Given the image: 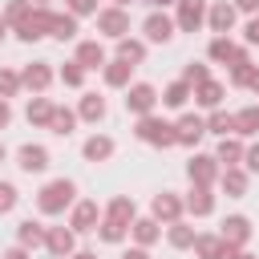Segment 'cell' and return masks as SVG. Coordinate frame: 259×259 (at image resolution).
<instances>
[{"mask_svg": "<svg viewBox=\"0 0 259 259\" xmlns=\"http://www.w3.org/2000/svg\"><path fill=\"white\" fill-rule=\"evenodd\" d=\"M105 219H113V223H125V227H130V223L138 219V214H134V198H130V194H117V198L105 206Z\"/></svg>", "mask_w": 259, "mask_h": 259, "instance_id": "cell-30", "label": "cell"}, {"mask_svg": "<svg viewBox=\"0 0 259 259\" xmlns=\"http://www.w3.org/2000/svg\"><path fill=\"white\" fill-rule=\"evenodd\" d=\"M28 8H32V4H28V0H8V8H4V12H0V16H4V20H8V24H20V20H24V16H28Z\"/></svg>", "mask_w": 259, "mask_h": 259, "instance_id": "cell-42", "label": "cell"}, {"mask_svg": "<svg viewBox=\"0 0 259 259\" xmlns=\"http://www.w3.org/2000/svg\"><path fill=\"white\" fill-rule=\"evenodd\" d=\"M81 154H85V162H109V158H113V138L93 134V138H85Z\"/></svg>", "mask_w": 259, "mask_h": 259, "instance_id": "cell-21", "label": "cell"}, {"mask_svg": "<svg viewBox=\"0 0 259 259\" xmlns=\"http://www.w3.org/2000/svg\"><path fill=\"white\" fill-rule=\"evenodd\" d=\"M97 223H101V206H97L93 198H81V202H73L69 227H73L77 235H85V231H97Z\"/></svg>", "mask_w": 259, "mask_h": 259, "instance_id": "cell-11", "label": "cell"}, {"mask_svg": "<svg viewBox=\"0 0 259 259\" xmlns=\"http://www.w3.org/2000/svg\"><path fill=\"white\" fill-rule=\"evenodd\" d=\"M4 158H8V150H4V142H0V162H4Z\"/></svg>", "mask_w": 259, "mask_h": 259, "instance_id": "cell-56", "label": "cell"}, {"mask_svg": "<svg viewBox=\"0 0 259 259\" xmlns=\"http://www.w3.org/2000/svg\"><path fill=\"white\" fill-rule=\"evenodd\" d=\"M0 259H28V247H20V243H16V247H8Z\"/></svg>", "mask_w": 259, "mask_h": 259, "instance_id": "cell-49", "label": "cell"}, {"mask_svg": "<svg viewBox=\"0 0 259 259\" xmlns=\"http://www.w3.org/2000/svg\"><path fill=\"white\" fill-rule=\"evenodd\" d=\"M182 206H186L194 219H206V214H214V194H210V186H194V182H190V194L182 198Z\"/></svg>", "mask_w": 259, "mask_h": 259, "instance_id": "cell-19", "label": "cell"}, {"mask_svg": "<svg viewBox=\"0 0 259 259\" xmlns=\"http://www.w3.org/2000/svg\"><path fill=\"white\" fill-rule=\"evenodd\" d=\"M235 134H239V138L259 134V105H247V109H239V113H235Z\"/></svg>", "mask_w": 259, "mask_h": 259, "instance_id": "cell-33", "label": "cell"}, {"mask_svg": "<svg viewBox=\"0 0 259 259\" xmlns=\"http://www.w3.org/2000/svg\"><path fill=\"white\" fill-rule=\"evenodd\" d=\"M69 259H97V255H93V251H73Z\"/></svg>", "mask_w": 259, "mask_h": 259, "instance_id": "cell-53", "label": "cell"}, {"mask_svg": "<svg viewBox=\"0 0 259 259\" xmlns=\"http://www.w3.org/2000/svg\"><path fill=\"white\" fill-rule=\"evenodd\" d=\"M73 202H77L73 178H53V182H45V186L36 190V210H40V214H65Z\"/></svg>", "mask_w": 259, "mask_h": 259, "instance_id": "cell-1", "label": "cell"}, {"mask_svg": "<svg viewBox=\"0 0 259 259\" xmlns=\"http://www.w3.org/2000/svg\"><path fill=\"white\" fill-rule=\"evenodd\" d=\"M20 93V73H12V69H0V97L8 101V97H16Z\"/></svg>", "mask_w": 259, "mask_h": 259, "instance_id": "cell-41", "label": "cell"}, {"mask_svg": "<svg viewBox=\"0 0 259 259\" xmlns=\"http://www.w3.org/2000/svg\"><path fill=\"white\" fill-rule=\"evenodd\" d=\"M16 166L24 170V174H40V170H49V150L45 146H20L16 150Z\"/></svg>", "mask_w": 259, "mask_h": 259, "instance_id": "cell-18", "label": "cell"}, {"mask_svg": "<svg viewBox=\"0 0 259 259\" xmlns=\"http://www.w3.org/2000/svg\"><path fill=\"white\" fill-rule=\"evenodd\" d=\"M8 117H12V109H8V101H4V97H0V130H4V125H8Z\"/></svg>", "mask_w": 259, "mask_h": 259, "instance_id": "cell-52", "label": "cell"}, {"mask_svg": "<svg viewBox=\"0 0 259 259\" xmlns=\"http://www.w3.org/2000/svg\"><path fill=\"white\" fill-rule=\"evenodd\" d=\"M125 235H130V227H125V223H113V219H105V214H101V223H97V239H101V243H121Z\"/></svg>", "mask_w": 259, "mask_h": 259, "instance_id": "cell-38", "label": "cell"}, {"mask_svg": "<svg viewBox=\"0 0 259 259\" xmlns=\"http://www.w3.org/2000/svg\"><path fill=\"white\" fill-rule=\"evenodd\" d=\"M4 36H8V20L0 16V40H4Z\"/></svg>", "mask_w": 259, "mask_h": 259, "instance_id": "cell-54", "label": "cell"}, {"mask_svg": "<svg viewBox=\"0 0 259 259\" xmlns=\"http://www.w3.org/2000/svg\"><path fill=\"white\" fill-rule=\"evenodd\" d=\"M16 202H20V194H16V186H12V182H0V214H8V210H16Z\"/></svg>", "mask_w": 259, "mask_h": 259, "instance_id": "cell-43", "label": "cell"}, {"mask_svg": "<svg viewBox=\"0 0 259 259\" xmlns=\"http://www.w3.org/2000/svg\"><path fill=\"white\" fill-rule=\"evenodd\" d=\"M235 12H247V16H255V12H259V0H235Z\"/></svg>", "mask_w": 259, "mask_h": 259, "instance_id": "cell-48", "label": "cell"}, {"mask_svg": "<svg viewBox=\"0 0 259 259\" xmlns=\"http://www.w3.org/2000/svg\"><path fill=\"white\" fill-rule=\"evenodd\" d=\"M186 174H190L194 186H210V182L219 178V162H214V154H190Z\"/></svg>", "mask_w": 259, "mask_h": 259, "instance_id": "cell-13", "label": "cell"}, {"mask_svg": "<svg viewBox=\"0 0 259 259\" xmlns=\"http://www.w3.org/2000/svg\"><path fill=\"white\" fill-rule=\"evenodd\" d=\"M16 243L20 247H45V227L36 223V219H24V223H16Z\"/></svg>", "mask_w": 259, "mask_h": 259, "instance_id": "cell-27", "label": "cell"}, {"mask_svg": "<svg viewBox=\"0 0 259 259\" xmlns=\"http://www.w3.org/2000/svg\"><path fill=\"white\" fill-rule=\"evenodd\" d=\"M77 117H85V121H101L105 117V97H97V93H85L81 97V105H77Z\"/></svg>", "mask_w": 259, "mask_h": 259, "instance_id": "cell-32", "label": "cell"}, {"mask_svg": "<svg viewBox=\"0 0 259 259\" xmlns=\"http://www.w3.org/2000/svg\"><path fill=\"white\" fill-rule=\"evenodd\" d=\"M49 85H53V65H49V61H32V65H24V73H20V89L45 93Z\"/></svg>", "mask_w": 259, "mask_h": 259, "instance_id": "cell-14", "label": "cell"}, {"mask_svg": "<svg viewBox=\"0 0 259 259\" xmlns=\"http://www.w3.org/2000/svg\"><path fill=\"white\" fill-rule=\"evenodd\" d=\"M73 125H77V113H73L69 105H53V117H49V130H53L57 138H69V134H73Z\"/></svg>", "mask_w": 259, "mask_h": 259, "instance_id": "cell-28", "label": "cell"}, {"mask_svg": "<svg viewBox=\"0 0 259 259\" xmlns=\"http://www.w3.org/2000/svg\"><path fill=\"white\" fill-rule=\"evenodd\" d=\"M223 93H227V89H223L219 81H210V77H206L202 85H194V89H190V97H194V101H198L202 109H219V101H223Z\"/></svg>", "mask_w": 259, "mask_h": 259, "instance_id": "cell-23", "label": "cell"}, {"mask_svg": "<svg viewBox=\"0 0 259 259\" xmlns=\"http://www.w3.org/2000/svg\"><path fill=\"white\" fill-rule=\"evenodd\" d=\"M182 210H186V206H182V198H178L174 190H162V194H154V202H150V214H154L158 223H166V227L178 223Z\"/></svg>", "mask_w": 259, "mask_h": 259, "instance_id": "cell-10", "label": "cell"}, {"mask_svg": "<svg viewBox=\"0 0 259 259\" xmlns=\"http://www.w3.org/2000/svg\"><path fill=\"white\" fill-rule=\"evenodd\" d=\"M45 247L53 259H69L77 251V231L73 227H45Z\"/></svg>", "mask_w": 259, "mask_h": 259, "instance_id": "cell-6", "label": "cell"}, {"mask_svg": "<svg viewBox=\"0 0 259 259\" xmlns=\"http://www.w3.org/2000/svg\"><path fill=\"white\" fill-rule=\"evenodd\" d=\"M243 170H247V174H259V142L243 150Z\"/></svg>", "mask_w": 259, "mask_h": 259, "instance_id": "cell-46", "label": "cell"}, {"mask_svg": "<svg viewBox=\"0 0 259 259\" xmlns=\"http://www.w3.org/2000/svg\"><path fill=\"white\" fill-rule=\"evenodd\" d=\"M154 105H158V89H154L150 81H134V85H125V113L146 117V113H154Z\"/></svg>", "mask_w": 259, "mask_h": 259, "instance_id": "cell-4", "label": "cell"}, {"mask_svg": "<svg viewBox=\"0 0 259 259\" xmlns=\"http://www.w3.org/2000/svg\"><path fill=\"white\" fill-rule=\"evenodd\" d=\"M146 4H154V8H166V4H174V0H146Z\"/></svg>", "mask_w": 259, "mask_h": 259, "instance_id": "cell-55", "label": "cell"}, {"mask_svg": "<svg viewBox=\"0 0 259 259\" xmlns=\"http://www.w3.org/2000/svg\"><path fill=\"white\" fill-rule=\"evenodd\" d=\"M121 259H150V255H146V247H130V251H121Z\"/></svg>", "mask_w": 259, "mask_h": 259, "instance_id": "cell-50", "label": "cell"}, {"mask_svg": "<svg viewBox=\"0 0 259 259\" xmlns=\"http://www.w3.org/2000/svg\"><path fill=\"white\" fill-rule=\"evenodd\" d=\"M12 28H16V36H20L24 45H32V40L49 36V28H53V12H49L45 4H32V8H28V16H24L20 24H12Z\"/></svg>", "mask_w": 259, "mask_h": 259, "instance_id": "cell-3", "label": "cell"}, {"mask_svg": "<svg viewBox=\"0 0 259 259\" xmlns=\"http://www.w3.org/2000/svg\"><path fill=\"white\" fill-rule=\"evenodd\" d=\"M194 227H186L182 219L178 223H170V231H166V239H170V247H178V251H186V247H194Z\"/></svg>", "mask_w": 259, "mask_h": 259, "instance_id": "cell-37", "label": "cell"}, {"mask_svg": "<svg viewBox=\"0 0 259 259\" xmlns=\"http://www.w3.org/2000/svg\"><path fill=\"white\" fill-rule=\"evenodd\" d=\"M113 4H117V8H125V4H130V0H113Z\"/></svg>", "mask_w": 259, "mask_h": 259, "instance_id": "cell-57", "label": "cell"}, {"mask_svg": "<svg viewBox=\"0 0 259 259\" xmlns=\"http://www.w3.org/2000/svg\"><path fill=\"white\" fill-rule=\"evenodd\" d=\"M97 16V32H105V36H125L130 32V12L125 8H117V4H109V8H101V12H93Z\"/></svg>", "mask_w": 259, "mask_h": 259, "instance_id": "cell-7", "label": "cell"}, {"mask_svg": "<svg viewBox=\"0 0 259 259\" xmlns=\"http://www.w3.org/2000/svg\"><path fill=\"white\" fill-rule=\"evenodd\" d=\"M247 89H251V93H255V97H259V65H255V69H251V81H247Z\"/></svg>", "mask_w": 259, "mask_h": 259, "instance_id": "cell-51", "label": "cell"}, {"mask_svg": "<svg viewBox=\"0 0 259 259\" xmlns=\"http://www.w3.org/2000/svg\"><path fill=\"white\" fill-rule=\"evenodd\" d=\"M190 101V85L186 81H170L166 89H162V105H170V109H182Z\"/></svg>", "mask_w": 259, "mask_h": 259, "instance_id": "cell-35", "label": "cell"}, {"mask_svg": "<svg viewBox=\"0 0 259 259\" xmlns=\"http://www.w3.org/2000/svg\"><path fill=\"white\" fill-rule=\"evenodd\" d=\"M117 57H121V61H130V65H142V61H146V40L117 36Z\"/></svg>", "mask_w": 259, "mask_h": 259, "instance_id": "cell-31", "label": "cell"}, {"mask_svg": "<svg viewBox=\"0 0 259 259\" xmlns=\"http://www.w3.org/2000/svg\"><path fill=\"white\" fill-rule=\"evenodd\" d=\"M202 134H206V117H198V113H182L174 121V146H198Z\"/></svg>", "mask_w": 259, "mask_h": 259, "instance_id": "cell-9", "label": "cell"}, {"mask_svg": "<svg viewBox=\"0 0 259 259\" xmlns=\"http://www.w3.org/2000/svg\"><path fill=\"white\" fill-rule=\"evenodd\" d=\"M101 73H105V85H109V89H125V85H130V77H134V65H130V61H121V57H113V61H105V65H101Z\"/></svg>", "mask_w": 259, "mask_h": 259, "instance_id": "cell-20", "label": "cell"}, {"mask_svg": "<svg viewBox=\"0 0 259 259\" xmlns=\"http://www.w3.org/2000/svg\"><path fill=\"white\" fill-rule=\"evenodd\" d=\"M28 4H45V0H28Z\"/></svg>", "mask_w": 259, "mask_h": 259, "instance_id": "cell-59", "label": "cell"}, {"mask_svg": "<svg viewBox=\"0 0 259 259\" xmlns=\"http://www.w3.org/2000/svg\"><path fill=\"white\" fill-rule=\"evenodd\" d=\"M235 16H239V12H235V4H227V0H219V4L206 8V24H210L214 36H227V32L235 28Z\"/></svg>", "mask_w": 259, "mask_h": 259, "instance_id": "cell-15", "label": "cell"}, {"mask_svg": "<svg viewBox=\"0 0 259 259\" xmlns=\"http://www.w3.org/2000/svg\"><path fill=\"white\" fill-rule=\"evenodd\" d=\"M235 49H239V45H235L231 36H214V40L206 45V57H210V61H219V65H231Z\"/></svg>", "mask_w": 259, "mask_h": 259, "instance_id": "cell-34", "label": "cell"}, {"mask_svg": "<svg viewBox=\"0 0 259 259\" xmlns=\"http://www.w3.org/2000/svg\"><path fill=\"white\" fill-rule=\"evenodd\" d=\"M243 40H247V45H259V12L247 20V28H243Z\"/></svg>", "mask_w": 259, "mask_h": 259, "instance_id": "cell-47", "label": "cell"}, {"mask_svg": "<svg viewBox=\"0 0 259 259\" xmlns=\"http://www.w3.org/2000/svg\"><path fill=\"white\" fill-rule=\"evenodd\" d=\"M251 61H239V65H231V85H243L247 89V81H251Z\"/></svg>", "mask_w": 259, "mask_h": 259, "instance_id": "cell-44", "label": "cell"}, {"mask_svg": "<svg viewBox=\"0 0 259 259\" xmlns=\"http://www.w3.org/2000/svg\"><path fill=\"white\" fill-rule=\"evenodd\" d=\"M219 186H223V194H227V198H243V194H247V186H251V174H247L243 166H223Z\"/></svg>", "mask_w": 259, "mask_h": 259, "instance_id": "cell-16", "label": "cell"}, {"mask_svg": "<svg viewBox=\"0 0 259 259\" xmlns=\"http://www.w3.org/2000/svg\"><path fill=\"white\" fill-rule=\"evenodd\" d=\"M57 77H61V81H65V85H69V89H81V85H85V69H81V65H77V61H65V65H61V73H57Z\"/></svg>", "mask_w": 259, "mask_h": 259, "instance_id": "cell-39", "label": "cell"}, {"mask_svg": "<svg viewBox=\"0 0 259 259\" xmlns=\"http://www.w3.org/2000/svg\"><path fill=\"white\" fill-rule=\"evenodd\" d=\"M235 259H255V255H243V251H239V255H235Z\"/></svg>", "mask_w": 259, "mask_h": 259, "instance_id": "cell-58", "label": "cell"}, {"mask_svg": "<svg viewBox=\"0 0 259 259\" xmlns=\"http://www.w3.org/2000/svg\"><path fill=\"white\" fill-rule=\"evenodd\" d=\"M134 134H138V142H146V146H174V121H166V117H158V113H146V117H138V125H134Z\"/></svg>", "mask_w": 259, "mask_h": 259, "instance_id": "cell-2", "label": "cell"}, {"mask_svg": "<svg viewBox=\"0 0 259 259\" xmlns=\"http://www.w3.org/2000/svg\"><path fill=\"white\" fill-rule=\"evenodd\" d=\"M73 61H77L81 69H101V65L109 61V57H105V49H101L97 40H81V45H77V57H73Z\"/></svg>", "mask_w": 259, "mask_h": 259, "instance_id": "cell-22", "label": "cell"}, {"mask_svg": "<svg viewBox=\"0 0 259 259\" xmlns=\"http://www.w3.org/2000/svg\"><path fill=\"white\" fill-rule=\"evenodd\" d=\"M206 77H210V69H206V65H202V61H190V65H186V69H182V81H186V85H190V89H194V85H202V81H206Z\"/></svg>", "mask_w": 259, "mask_h": 259, "instance_id": "cell-40", "label": "cell"}, {"mask_svg": "<svg viewBox=\"0 0 259 259\" xmlns=\"http://www.w3.org/2000/svg\"><path fill=\"white\" fill-rule=\"evenodd\" d=\"M219 235H223L231 247H239V251H243V247H247V239H251V219H247V214H227Z\"/></svg>", "mask_w": 259, "mask_h": 259, "instance_id": "cell-17", "label": "cell"}, {"mask_svg": "<svg viewBox=\"0 0 259 259\" xmlns=\"http://www.w3.org/2000/svg\"><path fill=\"white\" fill-rule=\"evenodd\" d=\"M142 32H146V45H166V40H174V16L150 12V16L142 20Z\"/></svg>", "mask_w": 259, "mask_h": 259, "instance_id": "cell-8", "label": "cell"}, {"mask_svg": "<svg viewBox=\"0 0 259 259\" xmlns=\"http://www.w3.org/2000/svg\"><path fill=\"white\" fill-rule=\"evenodd\" d=\"M158 227H162V223H158L154 214H150V219H134V223H130V235H134L138 247H150V243H158V235H162Z\"/></svg>", "mask_w": 259, "mask_h": 259, "instance_id": "cell-24", "label": "cell"}, {"mask_svg": "<svg viewBox=\"0 0 259 259\" xmlns=\"http://www.w3.org/2000/svg\"><path fill=\"white\" fill-rule=\"evenodd\" d=\"M65 8H69L73 16H93V12H97V0H65Z\"/></svg>", "mask_w": 259, "mask_h": 259, "instance_id": "cell-45", "label": "cell"}, {"mask_svg": "<svg viewBox=\"0 0 259 259\" xmlns=\"http://www.w3.org/2000/svg\"><path fill=\"white\" fill-rule=\"evenodd\" d=\"M206 20V0H174V28L194 32Z\"/></svg>", "mask_w": 259, "mask_h": 259, "instance_id": "cell-5", "label": "cell"}, {"mask_svg": "<svg viewBox=\"0 0 259 259\" xmlns=\"http://www.w3.org/2000/svg\"><path fill=\"white\" fill-rule=\"evenodd\" d=\"M194 251L198 259H235L239 247H231L223 235H194Z\"/></svg>", "mask_w": 259, "mask_h": 259, "instance_id": "cell-12", "label": "cell"}, {"mask_svg": "<svg viewBox=\"0 0 259 259\" xmlns=\"http://www.w3.org/2000/svg\"><path fill=\"white\" fill-rule=\"evenodd\" d=\"M49 36H53V40H73V36H77V16H73V12H53Z\"/></svg>", "mask_w": 259, "mask_h": 259, "instance_id": "cell-29", "label": "cell"}, {"mask_svg": "<svg viewBox=\"0 0 259 259\" xmlns=\"http://www.w3.org/2000/svg\"><path fill=\"white\" fill-rule=\"evenodd\" d=\"M49 259H53V255H49Z\"/></svg>", "mask_w": 259, "mask_h": 259, "instance_id": "cell-60", "label": "cell"}, {"mask_svg": "<svg viewBox=\"0 0 259 259\" xmlns=\"http://www.w3.org/2000/svg\"><path fill=\"white\" fill-rule=\"evenodd\" d=\"M206 134H219V138L235 134V113H227V109H210V117H206Z\"/></svg>", "mask_w": 259, "mask_h": 259, "instance_id": "cell-36", "label": "cell"}, {"mask_svg": "<svg viewBox=\"0 0 259 259\" xmlns=\"http://www.w3.org/2000/svg\"><path fill=\"white\" fill-rule=\"evenodd\" d=\"M24 117H28V125H40V130H49V117H53V101L49 97H28V109H24Z\"/></svg>", "mask_w": 259, "mask_h": 259, "instance_id": "cell-25", "label": "cell"}, {"mask_svg": "<svg viewBox=\"0 0 259 259\" xmlns=\"http://www.w3.org/2000/svg\"><path fill=\"white\" fill-rule=\"evenodd\" d=\"M243 150H247V146L227 134V138L219 142V150H214V162H219V166H239V162H243Z\"/></svg>", "mask_w": 259, "mask_h": 259, "instance_id": "cell-26", "label": "cell"}]
</instances>
